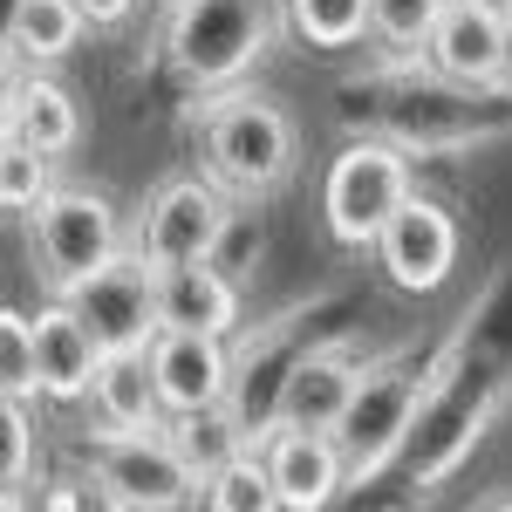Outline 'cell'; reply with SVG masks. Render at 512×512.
I'll use <instances>...</instances> for the list:
<instances>
[{
	"mask_svg": "<svg viewBox=\"0 0 512 512\" xmlns=\"http://www.w3.org/2000/svg\"><path fill=\"white\" fill-rule=\"evenodd\" d=\"M465 355H472V315L458 321V335H451L437 355H424V362H417V349H396V355H376V362L362 369L355 396L342 403V417H335L342 492L376 485V478L403 458V437H410V424H417V410L451 383V369H458Z\"/></svg>",
	"mask_w": 512,
	"mask_h": 512,
	"instance_id": "1",
	"label": "cell"
},
{
	"mask_svg": "<svg viewBox=\"0 0 512 512\" xmlns=\"http://www.w3.org/2000/svg\"><path fill=\"white\" fill-rule=\"evenodd\" d=\"M192 123H198V164L226 198H274L294 178L301 130L274 96H253V89L226 82V89H205Z\"/></svg>",
	"mask_w": 512,
	"mask_h": 512,
	"instance_id": "2",
	"label": "cell"
},
{
	"mask_svg": "<svg viewBox=\"0 0 512 512\" xmlns=\"http://www.w3.org/2000/svg\"><path fill=\"white\" fill-rule=\"evenodd\" d=\"M403 158H444L472 144H506L512 137V89H465V82L431 76L417 55H390V103L383 130Z\"/></svg>",
	"mask_w": 512,
	"mask_h": 512,
	"instance_id": "3",
	"label": "cell"
},
{
	"mask_svg": "<svg viewBox=\"0 0 512 512\" xmlns=\"http://www.w3.org/2000/svg\"><path fill=\"white\" fill-rule=\"evenodd\" d=\"M506 403H512V355L506 362H472V355H465V362L451 369V383L417 410V424L403 437V458H396V465L410 472L417 492H437V485L485 444V431L506 417Z\"/></svg>",
	"mask_w": 512,
	"mask_h": 512,
	"instance_id": "4",
	"label": "cell"
},
{
	"mask_svg": "<svg viewBox=\"0 0 512 512\" xmlns=\"http://www.w3.org/2000/svg\"><path fill=\"white\" fill-rule=\"evenodd\" d=\"M274 41L267 0H178L164 28V62L185 89H226L239 82Z\"/></svg>",
	"mask_w": 512,
	"mask_h": 512,
	"instance_id": "5",
	"label": "cell"
},
{
	"mask_svg": "<svg viewBox=\"0 0 512 512\" xmlns=\"http://www.w3.org/2000/svg\"><path fill=\"white\" fill-rule=\"evenodd\" d=\"M410 192V158L396 151L390 137H349L342 158L328 164L321 178V219H328V239L362 253L376 226L396 212V198Z\"/></svg>",
	"mask_w": 512,
	"mask_h": 512,
	"instance_id": "6",
	"label": "cell"
},
{
	"mask_svg": "<svg viewBox=\"0 0 512 512\" xmlns=\"http://www.w3.org/2000/svg\"><path fill=\"white\" fill-rule=\"evenodd\" d=\"M28 246H35V274L48 280V294H62L69 280L123 253V219L103 192L48 185V198L28 212Z\"/></svg>",
	"mask_w": 512,
	"mask_h": 512,
	"instance_id": "7",
	"label": "cell"
},
{
	"mask_svg": "<svg viewBox=\"0 0 512 512\" xmlns=\"http://www.w3.org/2000/svg\"><path fill=\"white\" fill-rule=\"evenodd\" d=\"M89 472L103 485V499L117 512H171L198 506V472L171 451V437L158 431H96Z\"/></svg>",
	"mask_w": 512,
	"mask_h": 512,
	"instance_id": "8",
	"label": "cell"
},
{
	"mask_svg": "<svg viewBox=\"0 0 512 512\" xmlns=\"http://www.w3.org/2000/svg\"><path fill=\"white\" fill-rule=\"evenodd\" d=\"M321 308H335V287H321V294H308V301H287L274 321H260L253 335H239V342H233L226 410H233V424L246 431V444L274 424V403H280V383H287V362H294V349H301V328H308Z\"/></svg>",
	"mask_w": 512,
	"mask_h": 512,
	"instance_id": "9",
	"label": "cell"
},
{
	"mask_svg": "<svg viewBox=\"0 0 512 512\" xmlns=\"http://www.w3.org/2000/svg\"><path fill=\"white\" fill-rule=\"evenodd\" d=\"M62 301L82 315V328L96 335V349H144L158 335V301H151V267L137 246L110 253L103 267H89L82 280L62 287Z\"/></svg>",
	"mask_w": 512,
	"mask_h": 512,
	"instance_id": "10",
	"label": "cell"
},
{
	"mask_svg": "<svg viewBox=\"0 0 512 512\" xmlns=\"http://www.w3.org/2000/svg\"><path fill=\"white\" fill-rule=\"evenodd\" d=\"M369 253L383 260L390 287H403V294H437L451 280V267H458V219L437 198H417V185H410V192L396 198V212L376 226Z\"/></svg>",
	"mask_w": 512,
	"mask_h": 512,
	"instance_id": "11",
	"label": "cell"
},
{
	"mask_svg": "<svg viewBox=\"0 0 512 512\" xmlns=\"http://www.w3.org/2000/svg\"><path fill=\"white\" fill-rule=\"evenodd\" d=\"M233 219V198L219 192L212 178H171L151 205H144V233L137 253L144 267H178V260H212V246Z\"/></svg>",
	"mask_w": 512,
	"mask_h": 512,
	"instance_id": "12",
	"label": "cell"
},
{
	"mask_svg": "<svg viewBox=\"0 0 512 512\" xmlns=\"http://www.w3.org/2000/svg\"><path fill=\"white\" fill-rule=\"evenodd\" d=\"M362 369H369L362 335H335V342H308V349H294L287 383H280V403H274V424L335 431V417H342V403L355 396Z\"/></svg>",
	"mask_w": 512,
	"mask_h": 512,
	"instance_id": "13",
	"label": "cell"
},
{
	"mask_svg": "<svg viewBox=\"0 0 512 512\" xmlns=\"http://www.w3.org/2000/svg\"><path fill=\"white\" fill-rule=\"evenodd\" d=\"M267 485H274L280 512H321L342 499V444L335 431H308V424H267L253 437Z\"/></svg>",
	"mask_w": 512,
	"mask_h": 512,
	"instance_id": "14",
	"label": "cell"
},
{
	"mask_svg": "<svg viewBox=\"0 0 512 512\" xmlns=\"http://www.w3.org/2000/svg\"><path fill=\"white\" fill-rule=\"evenodd\" d=\"M499 28H506L499 0H451V7H437L417 62L444 82H465V89H506L499 82Z\"/></svg>",
	"mask_w": 512,
	"mask_h": 512,
	"instance_id": "15",
	"label": "cell"
},
{
	"mask_svg": "<svg viewBox=\"0 0 512 512\" xmlns=\"http://www.w3.org/2000/svg\"><path fill=\"white\" fill-rule=\"evenodd\" d=\"M144 362H151V383H158V396H164V417L205 410V403H226V376H233L226 335L158 328V335L144 342Z\"/></svg>",
	"mask_w": 512,
	"mask_h": 512,
	"instance_id": "16",
	"label": "cell"
},
{
	"mask_svg": "<svg viewBox=\"0 0 512 512\" xmlns=\"http://www.w3.org/2000/svg\"><path fill=\"white\" fill-rule=\"evenodd\" d=\"M158 328H198V335H233L239 328V280L219 260H178L151 267Z\"/></svg>",
	"mask_w": 512,
	"mask_h": 512,
	"instance_id": "17",
	"label": "cell"
},
{
	"mask_svg": "<svg viewBox=\"0 0 512 512\" xmlns=\"http://www.w3.org/2000/svg\"><path fill=\"white\" fill-rule=\"evenodd\" d=\"M28 328H35V383H41V396H55V403H82V396H89V376H96V362H103V349H96V335L82 328V315L55 294L41 315H28Z\"/></svg>",
	"mask_w": 512,
	"mask_h": 512,
	"instance_id": "18",
	"label": "cell"
},
{
	"mask_svg": "<svg viewBox=\"0 0 512 512\" xmlns=\"http://www.w3.org/2000/svg\"><path fill=\"white\" fill-rule=\"evenodd\" d=\"M82 403L96 410L103 431H158V424H164V396H158V383H151L144 349H110V355H103Z\"/></svg>",
	"mask_w": 512,
	"mask_h": 512,
	"instance_id": "19",
	"label": "cell"
},
{
	"mask_svg": "<svg viewBox=\"0 0 512 512\" xmlns=\"http://www.w3.org/2000/svg\"><path fill=\"white\" fill-rule=\"evenodd\" d=\"M7 137L35 144L41 158H69V151L82 144L76 96H69L62 82H48V76H21L14 82V123H7Z\"/></svg>",
	"mask_w": 512,
	"mask_h": 512,
	"instance_id": "20",
	"label": "cell"
},
{
	"mask_svg": "<svg viewBox=\"0 0 512 512\" xmlns=\"http://www.w3.org/2000/svg\"><path fill=\"white\" fill-rule=\"evenodd\" d=\"M164 437H171V451H178L198 478L219 472L226 458L246 451V431L233 424V410H226V403H205V410H178V417H164Z\"/></svg>",
	"mask_w": 512,
	"mask_h": 512,
	"instance_id": "21",
	"label": "cell"
},
{
	"mask_svg": "<svg viewBox=\"0 0 512 512\" xmlns=\"http://www.w3.org/2000/svg\"><path fill=\"white\" fill-rule=\"evenodd\" d=\"M89 35V21H82L76 0H21V21H14V62H62L76 41Z\"/></svg>",
	"mask_w": 512,
	"mask_h": 512,
	"instance_id": "22",
	"label": "cell"
},
{
	"mask_svg": "<svg viewBox=\"0 0 512 512\" xmlns=\"http://www.w3.org/2000/svg\"><path fill=\"white\" fill-rule=\"evenodd\" d=\"M198 506H212V512H280L274 485H267V465H260V451L246 444L239 458H226L219 472L198 478Z\"/></svg>",
	"mask_w": 512,
	"mask_h": 512,
	"instance_id": "23",
	"label": "cell"
},
{
	"mask_svg": "<svg viewBox=\"0 0 512 512\" xmlns=\"http://www.w3.org/2000/svg\"><path fill=\"white\" fill-rule=\"evenodd\" d=\"M287 28L308 48H355L369 35V0H287Z\"/></svg>",
	"mask_w": 512,
	"mask_h": 512,
	"instance_id": "24",
	"label": "cell"
},
{
	"mask_svg": "<svg viewBox=\"0 0 512 512\" xmlns=\"http://www.w3.org/2000/svg\"><path fill=\"white\" fill-rule=\"evenodd\" d=\"M55 185V158H41L35 144H21V137H0V212H35L41 198Z\"/></svg>",
	"mask_w": 512,
	"mask_h": 512,
	"instance_id": "25",
	"label": "cell"
},
{
	"mask_svg": "<svg viewBox=\"0 0 512 512\" xmlns=\"http://www.w3.org/2000/svg\"><path fill=\"white\" fill-rule=\"evenodd\" d=\"M28 472H35V417H28V396L0 390V506L21 499Z\"/></svg>",
	"mask_w": 512,
	"mask_h": 512,
	"instance_id": "26",
	"label": "cell"
},
{
	"mask_svg": "<svg viewBox=\"0 0 512 512\" xmlns=\"http://www.w3.org/2000/svg\"><path fill=\"white\" fill-rule=\"evenodd\" d=\"M437 7L444 0H369V35L383 41L390 55H417L437 21Z\"/></svg>",
	"mask_w": 512,
	"mask_h": 512,
	"instance_id": "27",
	"label": "cell"
},
{
	"mask_svg": "<svg viewBox=\"0 0 512 512\" xmlns=\"http://www.w3.org/2000/svg\"><path fill=\"white\" fill-rule=\"evenodd\" d=\"M0 390L28 396V403L41 396V383H35V328H28L21 308H0Z\"/></svg>",
	"mask_w": 512,
	"mask_h": 512,
	"instance_id": "28",
	"label": "cell"
},
{
	"mask_svg": "<svg viewBox=\"0 0 512 512\" xmlns=\"http://www.w3.org/2000/svg\"><path fill=\"white\" fill-rule=\"evenodd\" d=\"M383 103H390V62L383 69H369V76L342 82V103H335V117L349 137H376L383 130Z\"/></svg>",
	"mask_w": 512,
	"mask_h": 512,
	"instance_id": "29",
	"label": "cell"
},
{
	"mask_svg": "<svg viewBox=\"0 0 512 512\" xmlns=\"http://www.w3.org/2000/svg\"><path fill=\"white\" fill-rule=\"evenodd\" d=\"M41 506H110V499H103V485H96V472L89 478H55V485H48V492H35Z\"/></svg>",
	"mask_w": 512,
	"mask_h": 512,
	"instance_id": "30",
	"label": "cell"
},
{
	"mask_svg": "<svg viewBox=\"0 0 512 512\" xmlns=\"http://www.w3.org/2000/svg\"><path fill=\"white\" fill-rule=\"evenodd\" d=\"M76 7H82V21H89V28H123L137 0H76Z\"/></svg>",
	"mask_w": 512,
	"mask_h": 512,
	"instance_id": "31",
	"label": "cell"
},
{
	"mask_svg": "<svg viewBox=\"0 0 512 512\" xmlns=\"http://www.w3.org/2000/svg\"><path fill=\"white\" fill-rule=\"evenodd\" d=\"M14 21H21V0H0V62H7V48H14Z\"/></svg>",
	"mask_w": 512,
	"mask_h": 512,
	"instance_id": "32",
	"label": "cell"
},
{
	"mask_svg": "<svg viewBox=\"0 0 512 512\" xmlns=\"http://www.w3.org/2000/svg\"><path fill=\"white\" fill-rule=\"evenodd\" d=\"M499 82L512 89V0H506V28H499Z\"/></svg>",
	"mask_w": 512,
	"mask_h": 512,
	"instance_id": "33",
	"label": "cell"
},
{
	"mask_svg": "<svg viewBox=\"0 0 512 512\" xmlns=\"http://www.w3.org/2000/svg\"><path fill=\"white\" fill-rule=\"evenodd\" d=\"M7 123H14V76L0 69V137H7Z\"/></svg>",
	"mask_w": 512,
	"mask_h": 512,
	"instance_id": "34",
	"label": "cell"
},
{
	"mask_svg": "<svg viewBox=\"0 0 512 512\" xmlns=\"http://www.w3.org/2000/svg\"><path fill=\"white\" fill-rule=\"evenodd\" d=\"M444 7H451V0H444Z\"/></svg>",
	"mask_w": 512,
	"mask_h": 512,
	"instance_id": "35",
	"label": "cell"
}]
</instances>
